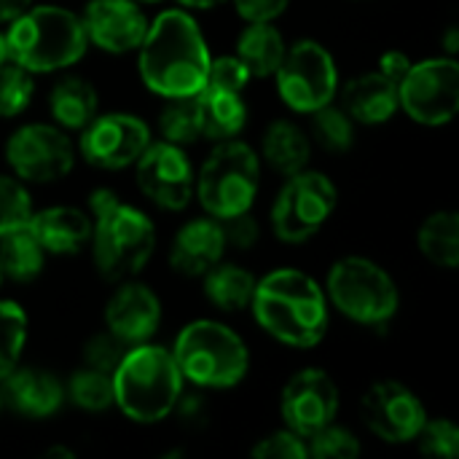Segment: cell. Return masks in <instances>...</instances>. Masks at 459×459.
<instances>
[{"label":"cell","instance_id":"cell-1","mask_svg":"<svg viewBox=\"0 0 459 459\" xmlns=\"http://www.w3.org/2000/svg\"><path fill=\"white\" fill-rule=\"evenodd\" d=\"M207 40L186 11H164L140 43V75L153 94L167 100L194 97L207 83L210 70Z\"/></svg>","mask_w":459,"mask_h":459},{"label":"cell","instance_id":"cell-2","mask_svg":"<svg viewBox=\"0 0 459 459\" xmlns=\"http://www.w3.org/2000/svg\"><path fill=\"white\" fill-rule=\"evenodd\" d=\"M250 307L258 325L288 347L309 350L328 333L325 290L299 269H277L258 280Z\"/></svg>","mask_w":459,"mask_h":459},{"label":"cell","instance_id":"cell-3","mask_svg":"<svg viewBox=\"0 0 459 459\" xmlns=\"http://www.w3.org/2000/svg\"><path fill=\"white\" fill-rule=\"evenodd\" d=\"M183 393V374L169 350L132 344L113 371V403L140 425H153L175 411Z\"/></svg>","mask_w":459,"mask_h":459},{"label":"cell","instance_id":"cell-4","mask_svg":"<svg viewBox=\"0 0 459 459\" xmlns=\"http://www.w3.org/2000/svg\"><path fill=\"white\" fill-rule=\"evenodd\" d=\"M97 223L94 237V264L100 274L110 282L129 280L145 269L156 250V229L145 212L124 204L113 191L97 188L89 196Z\"/></svg>","mask_w":459,"mask_h":459},{"label":"cell","instance_id":"cell-5","mask_svg":"<svg viewBox=\"0 0 459 459\" xmlns=\"http://www.w3.org/2000/svg\"><path fill=\"white\" fill-rule=\"evenodd\" d=\"M89 48V35L73 11L62 5L27 8L5 35L8 59L30 73H51L75 65Z\"/></svg>","mask_w":459,"mask_h":459},{"label":"cell","instance_id":"cell-6","mask_svg":"<svg viewBox=\"0 0 459 459\" xmlns=\"http://www.w3.org/2000/svg\"><path fill=\"white\" fill-rule=\"evenodd\" d=\"M172 358L183 379L210 390L239 385L250 368L247 344L229 325L215 320L188 323L175 339Z\"/></svg>","mask_w":459,"mask_h":459},{"label":"cell","instance_id":"cell-7","mask_svg":"<svg viewBox=\"0 0 459 459\" xmlns=\"http://www.w3.org/2000/svg\"><path fill=\"white\" fill-rule=\"evenodd\" d=\"M258 186H261L258 153L234 137L218 143V148L204 161L199 178L194 180V191L202 207L218 221L247 212L255 202Z\"/></svg>","mask_w":459,"mask_h":459},{"label":"cell","instance_id":"cell-8","mask_svg":"<svg viewBox=\"0 0 459 459\" xmlns=\"http://www.w3.org/2000/svg\"><path fill=\"white\" fill-rule=\"evenodd\" d=\"M328 296L344 317L360 325H385L401 304L395 280L363 255H347L331 266Z\"/></svg>","mask_w":459,"mask_h":459},{"label":"cell","instance_id":"cell-9","mask_svg":"<svg viewBox=\"0 0 459 459\" xmlns=\"http://www.w3.org/2000/svg\"><path fill=\"white\" fill-rule=\"evenodd\" d=\"M339 191L331 178L315 169L288 175L272 207V226L282 242L299 245L315 237L333 215Z\"/></svg>","mask_w":459,"mask_h":459},{"label":"cell","instance_id":"cell-10","mask_svg":"<svg viewBox=\"0 0 459 459\" xmlns=\"http://www.w3.org/2000/svg\"><path fill=\"white\" fill-rule=\"evenodd\" d=\"M274 75L280 100L296 113H315L317 108L333 102L339 86L336 62L317 40H299L290 51H285Z\"/></svg>","mask_w":459,"mask_h":459},{"label":"cell","instance_id":"cell-11","mask_svg":"<svg viewBox=\"0 0 459 459\" xmlns=\"http://www.w3.org/2000/svg\"><path fill=\"white\" fill-rule=\"evenodd\" d=\"M398 102L409 118L425 126L449 124L459 108V65L455 56L411 65L398 83Z\"/></svg>","mask_w":459,"mask_h":459},{"label":"cell","instance_id":"cell-12","mask_svg":"<svg viewBox=\"0 0 459 459\" xmlns=\"http://www.w3.org/2000/svg\"><path fill=\"white\" fill-rule=\"evenodd\" d=\"M5 159L16 178L30 183H54L73 169L75 153L70 137L51 124H27L5 143Z\"/></svg>","mask_w":459,"mask_h":459},{"label":"cell","instance_id":"cell-13","mask_svg":"<svg viewBox=\"0 0 459 459\" xmlns=\"http://www.w3.org/2000/svg\"><path fill=\"white\" fill-rule=\"evenodd\" d=\"M151 145V129L132 113L94 116L81 129V156L97 169H124Z\"/></svg>","mask_w":459,"mask_h":459},{"label":"cell","instance_id":"cell-14","mask_svg":"<svg viewBox=\"0 0 459 459\" xmlns=\"http://www.w3.org/2000/svg\"><path fill=\"white\" fill-rule=\"evenodd\" d=\"M366 428L385 444H409L428 422L425 403L401 382L374 385L360 403Z\"/></svg>","mask_w":459,"mask_h":459},{"label":"cell","instance_id":"cell-15","mask_svg":"<svg viewBox=\"0 0 459 459\" xmlns=\"http://www.w3.org/2000/svg\"><path fill=\"white\" fill-rule=\"evenodd\" d=\"M137 164L140 191L164 210H183L194 196V169L183 145L175 143H151Z\"/></svg>","mask_w":459,"mask_h":459},{"label":"cell","instance_id":"cell-16","mask_svg":"<svg viewBox=\"0 0 459 459\" xmlns=\"http://www.w3.org/2000/svg\"><path fill=\"white\" fill-rule=\"evenodd\" d=\"M280 414L288 430L309 438L339 414V387L320 368L299 371L280 395Z\"/></svg>","mask_w":459,"mask_h":459},{"label":"cell","instance_id":"cell-17","mask_svg":"<svg viewBox=\"0 0 459 459\" xmlns=\"http://www.w3.org/2000/svg\"><path fill=\"white\" fill-rule=\"evenodd\" d=\"M86 35L108 54H126L140 48L148 19L134 0H91L81 16Z\"/></svg>","mask_w":459,"mask_h":459},{"label":"cell","instance_id":"cell-18","mask_svg":"<svg viewBox=\"0 0 459 459\" xmlns=\"http://www.w3.org/2000/svg\"><path fill=\"white\" fill-rule=\"evenodd\" d=\"M159 323H161V301L143 282L121 285L105 307L108 333H113L126 347L148 342L156 333Z\"/></svg>","mask_w":459,"mask_h":459},{"label":"cell","instance_id":"cell-19","mask_svg":"<svg viewBox=\"0 0 459 459\" xmlns=\"http://www.w3.org/2000/svg\"><path fill=\"white\" fill-rule=\"evenodd\" d=\"M0 393L3 401L27 420H46L65 403V385L51 371L35 366H16L0 382Z\"/></svg>","mask_w":459,"mask_h":459},{"label":"cell","instance_id":"cell-20","mask_svg":"<svg viewBox=\"0 0 459 459\" xmlns=\"http://www.w3.org/2000/svg\"><path fill=\"white\" fill-rule=\"evenodd\" d=\"M226 250L223 223L218 218H196L188 221L172 239L169 266L186 277H202L212 269Z\"/></svg>","mask_w":459,"mask_h":459},{"label":"cell","instance_id":"cell-21","mask_svg":"<svg viewBox=\"0 0 459 459\" xmlns=\"http://www.w3.org/2000/svg\"><path fill=\"white\" fill-rule=\"evenodd\" d=\"M91 218L78 207H46L30 215V234L46 253L70 255L81 253L91 239Z\"/></svg>","mask_w":459,"mask_h":459},{"label":"cell","instance_id":"cell-22","mask_svg":"<svg viewBox=\"0 0 459 459\" xmlns=\"http://www.w3.org/2000/svg\"><path fill=\"white\" fill-rule=\"evenodd\" d=\"M352 121L360 124H385L401 108L398 86L382 73H366L344 86V105Z\"/></svg>","mask_w":459,"mask_h":459},{"label":"cell","instance_id":"cell-23","mask_svg":"<svg viewBox=\"0 0 459 459\" xmlns=\"http://www.w3.org/2000/svg\"><path fill=\"white\" fill-rule=\"evenodd\" d=\"M199 102V118H202V134L207 140H231L237 137L247 124V105L239 97V91L212 89L204 86L196 94Z\"/></svg>","mask_w":459,"mask_h":459},{"label":"cell","instance_id":"cell-24","mask_svg":"<svg viewBox=\"0 0 459 459\" xmlns=\"http://www.w3.org/2000/svg\"><path fill=\"white\" fill-rule=\"evenodd\" d=\"M264 159L280 172V175H296L307 169L312 159V143L307 132L293 121H272L264 134Z\"/></svg>","mask_w":459,"mask_h":459},{"label":"cell","instance_id":"cell-25","mask_svg":"<svg viewBox=\"0 0 459 459\" xmlns=\"http://www.w3.org/2000/svg\"><path fill=\"white\" fill-rule=\"evenodd\" d=\"M48 108H51L54 121L62 129H83L97 116L100 97L89 81L70 75V78H62L54 83V89L48 94Z\"/></svg>","mask_w":459,"mask_h":459},{"label":"cell","instance_id":"cell-26","mask_svg":"<svg viewBox=\"0 0 459 459\" xmlns=\"http://www.w3.org/2000/svg\"><path fill=\"white\" fill-rule=\"evenodd\" d=\"M237 56L245 62L250 75L266 78L274 75L285 56V40L272 22H247V30H242L237 40Z\"/></svg>","mask_w":459,"mask_h":459},{"label":"cell","instance_id":"cell-27","mask_svg":"<svg viewBox=\"0 0 459 459\" xmlns=\"http://www.w3.org/2000/svg\"><path fill=\"white\" fill-rule=\"evenodd\" d=\"M255 277L237 264H215L204 272V293L223 312H239L250 307L255 293Z\"/></svg>","mask_w":459,"mask_h":459},{"label":"cell","instance_id":"cell-28","mask_svg":"<svg viewBox=\"0 0 459 459\" xmlns=\"http://www.w3.org/2000/svg\"><path fill=\"white\" fill-rule=\"evenodd\" d=\"M46 250L30 234V229H16L0 237V274L16 282H30L43 269Z\"/></svg>","mask_w":459,"mask_h":459},{"label":"cell","instance_id":"cell-29","mask_svg":"<svg viewBox=\"0 0 459 459\" xmlns=\"http://www.w3.org/2000/svg\"><path fill=\"white\" fill-rule=\"evenodd\" d=\"M420 250L441 269H457L459 218L457 212H433L420 229Z\"/></svg>","mask_w":459,"mask_h":459},{"label":"cell","instance_id":"cell-30","mask_svg":"<svg viewBox=\"0 0 459 459\" xmlns=\"http://www.w3.org/2000/svg\"><path fill=\"white\" fill-rule=\"evenodd\" d=\"M65 398L83 411H105L113 406V374L83 366L67 379Z\"/></svg>","mask_w":459,"mask_h":459},{"label":"cell","instance_id":"cell-31","mask_svg":"<svg viewBox=\"0 0 459 459\" xmlns=\"http://www.w3.org/2000/svg\"><path fill=\"white\" fill-rule=\"evenodd\" d=\"M159 126H161V134L167 143H175V145L196 143L202 137V118H199L196 94L169 100V105L161 110Z\"/></svg>","mask_w":459,"mask_h":459},{"label":"cell","instance_id":"cell-32","mask_svg":"<svg viewBox=\"0 0 459 459\" xmlns=\"http://www.w3.org/2000/svg\"><path fill=\"white\" fill-rule=\"evenodd\" d=\"M27 342V315L16 301H0V382L19 366Z\"/></svg>","mask_w":459,"mask_h":459},{"label":"cell","instance_id":"cell-33","mask_svg":"<svg viewBox=\"0 0 459 459\" xmlns=\"http://www.w3.org/2000/svg\"><path fill=\"white\" fill-rule=\"evenodd\" d=\"M312 132L325 151L344 153L355 145V121L339 105H323L312 113Z\"/></svg>","mask_w":459,"mask_h":459},{"label":"cell","instance_id":"cell-34","mask_svg":"<svg viewBox=\"0 0 459 459\" xmlns=\"http://www.w3.org/2000/svg\"><path fill=\"white\" fill-rule=\"evenodd\" d=\"M32 75L16 62H0V118L24 113L32 102Z\"/></svg>","mask_w":459,"mask_h":459},{"label":"cell","instance_id":"cell-35","mask_svg":"<svg viewBox=\"0 0 459 459\" xmlns=\"http://www.w3.org/2000/svg\"><path fill=\"white\" fill-rule=\"evenodd\" d=\"M32 212V196L22 186V180L0 175V237L24 229Z\"/></svg>","mask_w":459,"mask_h":459},{"label":"cell","instance_id":"cell-36","mask_svg":"<svg viewBox=\"0 0 459 459\" xmlns=\"http://www.w3.org/2000/svg\"><path fill=\"white\" fill-rule=\"evenodd\" d=\"M309 457L315 459H355L360 455V441L355 433L339 425H325L309 436Z\"/></svg>","mask_w":459,"mask_h":459},{"label":"cell","instance_id":"cell-37","mask_svg":"<svg viewBox=\"0 0 459 459\" xmlns=\"http://www.w3.org/2000/svg\"><path fill=\"white\" fill-rule=\"evenodd\" d=\"M417 438H420V449L430 457L455 459L459 455V430L449 420L425 422Z\"/></svg>","mask_w":459,"mask_h":459},{"label":"cell","instance_id":"cell-38","mask_svg":"<svg viewBox=\"0 0 459 459\" xmlns=\"http://www.w3.org/2000/svg\"><path fill=\"white\" fill-rule=\"evenodd\" d=\"M124 352H126V344L118 342L113 333H97L83 347V366H91L97 371L113 374L116 366L121 363Z\"/></svg>","mask_w":459,"mask_h":459},{"label":"cell","instance_id":"cell-39","mask_svg":"<svg viewBox=\"0 0 459 459\" xmlns=\"http://www.w3.org/2000/svg\"><path fill=\"white\" fill-rule=\"evenodd\" d=\"M253 457L255 459H304L309 457L307 441L301 436H296L293 430H277L266 438H261L253 446Z\"/></svg>","mask_w":459,"mask_h":459},{"label":"cell","instance_id":"cell-40","mask_svg":"<svg viewBox=\"0 0 459 459\" xmlns=\"http://www.w3.org/2000/svg\"><path fill=\"white\" fill-rule=\"evenodd\" d=\"M250 70L245 67V62L239 56H218L210 59V70H207V83L212 89H226V91H242L250 83Z\"/></svg>","mask_w":459,"mask_h":459},{"label":"cell","instance_id":"cell-41","mask_svg":"<svg viewBox=\"0 0 459 459\" xmlns=\"http://www.w3.org/2000/svg\"><path fill=\"white\" fill-rule=\"evenodd\" d=\"M221 223H226V226H223L226 245H234V247H239V250H250V247L258 242V237H261L258 221L250 215V210H247V212H239V215H234V218H226V221H221Z\"/></svg>","mask_w":459,"mask_h":459},{"label":"cell","instance_id":"cell-42","mask_svg":"<svg viewBox=\"0 0 459 459\" xmlns=\"http://www.w3.org/2000/svg\"><path fill=\"white\" fill-rule=\"evenodd\" d=\"M288 5L290 0H234V8L245 22H274Z\"/></svg>","mask_w":459,"mask_h":459},{"label":"cell","instance_id":"cell-43","mask_svg":"<svg viewBox=\"0 0 459 459\" xmlns=\"http://www.w3.org/2000/svg\"><path fill=\"white\" fill-rule=\"evenodd\" d=\"M175 411L180 414L183 425L199 428L207 420V403H204V398L199 393H180V398L175 403Z\"/></svg>","mask_w":459,"mask_h":459},{"label":"cell","instance_id":"cell-44","mask_svg":"<svg viewBox=\"0 0 459 459\" xmlns=\"http://www.w3.org/2000/svg\"><path fill=\"white\" fill-rule=\"evenodd\" d=\"M409 67H411V59L403 54V51H398V48H393V51H387L382 59H379V73L385 75V78H390L395 86L406 78V73H409Z\"/></svg>","mask_w":459,"mask_h":459},{"label":"cell","instance_id":"cell-45","mask_svg":"<svg viewBox=\"0 0 459 459\" xmlns=\"http://www.w3.org/2000/svg\"><path fill=\"white\" fill-rule=\"evenodd\" d=\"M30 5H32V0H0V22H13Z\"/></svg>","mask_w":459,"mask_h":459},{"label":"cell","instance_id":"cell-46","mask_svg":"<svg viewBox=\"0 0 459 459\" xmlns=\"http://www.w3.org/2000/svg\"><path fill=\"white\" fill-rule=\"evenodd\" d=\"M457 27H449V30H446V40H444V43H446V51H449V56H455V54H457V48H459V40H457Z\"/></svg>","mask_w":459,"mask_h":459},{"label":"cell","instance_id":"cell-47","mask_svg":"<svg viewBox=\"0 0 459 459\" xmlns=\"http://www.w3.org/2000/svg\"><path fill=\"white\" fill-rule=\"evenodd\" d=\"M180 3L188 5V8H215V5H221L226 0H180Z\"/></svg>","mask_w":459,"mask_h":459},{"label":"cell","instance_id":"cell-48","mask_svg":"<svg viewBox=\"0 0 459 459\" xmlns=\"http://www.w3.org/2000/svg\"><path fill=\"white\" fill-rule=\"evenodd\" d=\"M43 457H62V459H75V455H73V452H70V449H62V446H54V449H48V452H46V455H43Z\"/></svg>","mask_w":459,"mask_h":459},{"label":"cell","instance_id":"cell-49","mask_svg":"<svg viewBox=\"0 0 459 459\" xmlns=\"http://www.w3.org/2000/svg\"><path fill=\"white\" fill-rule=\"evenodd\" d=\"M8 59V51H5V35H0V62Z\"/></svg>","mask_w":459,"mask_h":459},{"label":"cell","instance_id":"cell-50","mask_svg":"<svg viewBox=\"0 0 459 459\" xmlns=\"http://www.w3.org/2000/svg\"><path fill=\"white\" fill-rule=\"evenodd\" d=\"M3 406H5V401H3V393H0V411H3Z\"/></svg>","mask_w":459,"mask_h":459},{"label":"cell","instance_id":"cell-51","mask_svg":"<svg viewBox=\"0 0 459 459\" xmlns=\"http://www.w3.org/2000/svg\"><path fill=\"white\" fill-rule=\"evenodd\" d=\"M140 3H156V0H140Z\"/></svg>","mask_w":459,"mask_h":459},{"label":"cell","instance_id":"cell-52","mask_svg":"<svg viewBox=\"0 0 459 459\" xmlns=\"http://www.w3.org/2000/svg\"><path fill=\"white\" fill-rule=\"evenodd\" d=\"M0 285H3V274H0Z\"/></svg>","mask_w":459,"mask_h":459}]
</instances>
